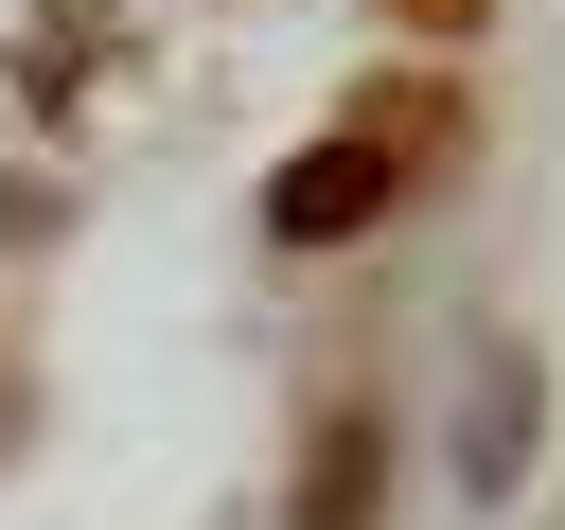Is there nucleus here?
I'll return each mask as SVG.
<instances>
[{"label":"nucleus","instance_id":"1","mask_svg":"<svg viewBox=\"0 0 565 530\" xmlns=\"http://www.w3.org/2000/svg\"><path fill=\"white\" fill-rule=\"evenodd\" d=\"M388 212H406V159H388V141H353V124H335V141H300V159L265 177V230H282V247H353V230H388Z\"/></svg>","mask_w":565,"mask_h":530},{"label":"nucleus","instance_id":"5","mask_svg":"<svg viewBox=\"0 0 565 530\" xmlns=\"http://www.w3.org/2000/svg\"><path fill=\"white\" fill-rule=\"evenodd\" d=\"M388 18H424V35H477V0H388Z\"/></svg>","mask_w":565,"mask_h":530},{"label":"nucleus","instance_id":"2","mask_svg":"<svg viewBox=\"0 0 565 530\" xmlns=\"http://www.w3.org/2000/svg\"><path fill=\"white\" fill-rule=\"evenodd\" d=\"M124 53H141L124 0H35V18H18V106H35V124H88Z\"/></svg>","mask_w":565,"mask_h":530},{"label":"nucleus","instance_id":"3","mask_svg":"<svg viewBox=\"0 0 565 530\" xmlns=\"http://www.w3.org/2000/svg\"><path fill=\"white\" fill-rule=\"evenodd\" d=\"M530 424H547V371L494 336L477 389H459V495H512V477H530Z\"/></svg>","mask_w":565,"mask_h":530},{"label":"nucleus","instance_id":"4","mask_svg":"<svg viewBox=\"0 0 565 530\" xmlns=\"http://www.w3.org/2000/svg\"><path fill=\"white\" fill-rule=\"evenodd\" d=\"M371 512H388V424H371V406H335V424H318V459H300V512H282V530H371Z\"/></svg>","mask_w":565,"mask_h":530}]
</instances>
